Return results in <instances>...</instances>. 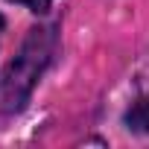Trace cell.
<instances>
[{
	"mask_svg": "<svg viewBox=\"0 0 149 149\" xmlns=\"http://www.w3.org/2000/svg\"><path fill=\"white\" fill-rule=\"evenodd\" d=\"M53 50H56V29L32 26L21 44V53L9 61L0 79V114H18L29 102L35 82L41 79L44 67L53 58Z\"/></svg>",
	"mask_w": 149,
	"mask_h": 149,
	"instance_id": "obj_1",
	"label": "cell"
},
{
	"mask_svg": "<svg viewBox=\"0 0 149 149\" xmlns=\"http://www.w3.org/2000/svg\"><path fill=\"white\" fill-rule=\"evenodd\" d=\"M126 126L132 129V132H149V94H143V97H137L134 102H132V108L126 111Z\"/></svg>",
	"mask_w": 149,
	"mask_h": 149,
	"instance_id": "obj_2",
	"label": "cell"
},
{
	"mask_svg": "<svg viewBox=\"0 0 149 149\" xmlns=\"http://www.w3.org/2000/svg\"><path fill=\"white\" fill-rule=\"evenodd\" d=\"M9 3H21V6H26L29 12H35V15H44V12L50 9V3H53V0H9Z\"/></svg>",
	"mask_w": 149,
	"mask_h": 149,
	"instance_id": "obj_3",
	"label": "cell"
},
{
	"mask_svg": "<svg viewBox=\"0 0 149 149\" xmlns=\"http://www.w3.org/2000/svg\"><path fill=\"white\" fill-rule=\"evenodd\" d=\"M3 26H6V18H3V15H0V32H3Z\"/></svg>",
	"mask_w": 149,
	"mask_h": 149,
	"instance_id": "obj_4",
	"label": "cell"
}]
</instances>
